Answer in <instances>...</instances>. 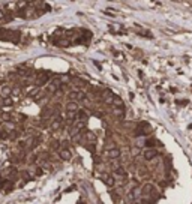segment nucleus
Returning a JSON list of instances; mask_svg holds the SVG:
<instances>
[{"label": "nucleus", "mask_w": 192, "mask_h": 204, "mask_svg": "<svg viewBox=\"0 0 192 204\" xmlns=\"http://www.w3.org/2000/svg\"><path fill=\"white\" fill-rule=\"evenodd\" d=\"M158 156V152L155 150V149H146L143 152V158L146 161H152L153 158H156Z\"/></svg>", "instance_id": "nucleus-5"}, {"label": "nucleus", "mask_w": 192, "mask_h": 204, "mask_svg": "<svg viewBox=\"0 0 192 204\" xmlns=\"http://www.w3.org/2000/svg\"><path fill=\"white\" fill-rule=\"evenodd\" d=\"M111 113L117 119H123L125 117V107H113Z\"/></svg>", "instance_id": "nucleus-6"}, {"label": "nucleus", "mask_w": 192, "mask_h": 204, "mask_svg": "<svg viewBox=\"0 0 192 204\" xmlns=\"http://www.w3.org/2000/svg\"><path fill=\"white\" fill-rule=\"evenodd\" d=\"M84 140L89 141V143H96V134L92 132V131H87V132L84 134Z\"/></svg>", "instance_id": "nucleus-11"}, {"label": "nucleus", "mask_w": 192, "mask_h": 204, "mask_svg": "<svg viewBox=\"0 0 192 204\" xmlns=\"http://www.w3.org/2000/svg\"><path fill=\"white\" fill-rule=\"evenodd\" d=\"M143 194H146V195H156V188L153 186V185H144V188H143Z\"/></svg>", "instance_id": "nucleus-8"}, {"label": "nucleus", "mask_w": 192, "mask_h": 204, "mask_svg": "<svg viewBox=\"0 0 192 204\" xmlns=\"http://www.w3.org/2000/svg\"><path fill=\"white\" fill-rule=\"evenodd\" d=\"M155 141H156V140H153V138H150V140H147V141L144 143V146H146L147 149H152V147L155 146Z\"/></svg>", "instance_id": "nucleus-13"}, {"label": "nucleus", "mask_w": 192, "mask_h": 204, "mask_svg": "<svg viewBox=\"0 0 192 204\" xmlns=\"http://www.w3.org/2000/svg\"><path fill=\"white\" fill-rule=\"evenodd\" d=\"M102 182L110 188L114 186V183H116V180H114V177H113L111 174H104V176H102Z\"/></svg>", "instance_id": "nucleus-9"}, {"label": "nucleus", "mask_w": 192, "mask_h": 204, "mask_svg": "<svg viewBox=\"0 0 192 204\" xmlns=\"http://www.w3.org/2000/svg\"><path fill=\"white\" fill-rule=\"evenodd\" d=\"M59 158L63 159V161H69L72 158V153H71V150L68 147H60L59 149Z\"/></svg>", "instance_id": "nucleus-4"}, {"label": "nucleus", "mask_w": 192, "mask_h": 204, "mask_svg": "<svg viewBox=\"0 0 192 204\" xmlns=\"http://www.w3.org/2000/svg\"><path fill=\"white\" fill-rule=\"evenodd\" d=\"M105 156H107L110 161H116V159H119V158L122 156V152H120V149H117V147H111V149H107Z\"/></svg>", "instance_id": "nucleus-1"}, {"label": "nucleus", "mask_w": 192, "mask_h": 204, "mask_svg": "<svg viewBox=\"0 0 192 204\" xmlns=\"http://www.w3.org/2000/svg\"><path fill=\"white\" fill-rule=\"evenodd\" d=\"M62 125H63V120L60 119V117H56V119L50 123V128H51L53 131H59V129L62 128Z\"/></svg>", "instance_id": "nucleus-7"}, {"label": "nucleus", "mask_w": 192, "mask_h": 204, "mask_svg": "<svg viewBox=\"0 0 192 204\" xmlns=\"http://www.w3.org/2000/svg\"><path fill=\"white\" fill-rule=\"evenodd\" d=\"M66 111H71V113H77L78 111V104L75 101H71L66 104Z\"/></svg>", "instance_id": "nucleus-10"}, {"label": "nucleus", "mask_w": 192, "mask_h": 204, "mask_svg": "<svg viewBox=\"0 0 192 204\" xmlns=\"http://www.w3.org/2000/svg\"><path fill=\"white\" fill-rule=\"evenodd\" d=\"M69 99H71V101H75V102L84 101V99H86V93L81 92V90H74V92L69 93Z\"/></svg>", "instance_id": "nucleus-2"}, {"label": "nucleus", "mask_w": 192, "mask_h": 204, "mask_svg": "<svg viewBox=\"0 0 192 204\" xmlns=\"http://www.w3.org/2000/svg\"><path fill=\"white\" fill-rule=\"evenodd\" d=\"M113 107H123V101L119 98V96H114V99H113Z\"/></svg>", "instance_id": "nucleus-12"}, {"label": "nucleus", "mask_w": 192, "mask_h": 204, "mask_svg": "<svg viewBox=\"0 0 192 204\" xmlns=\"http://www.w3.org/2000/svg\"><path fill=\"white\" fill-rule=\"evenodd\" d=\"M114 93H113L111 90H104L102 93H101V98H102V101L105 102V104H108V105H111L113 104V99H114Z\"/></svg>", "instance_id": "nucleus-3"}]
</instances>
